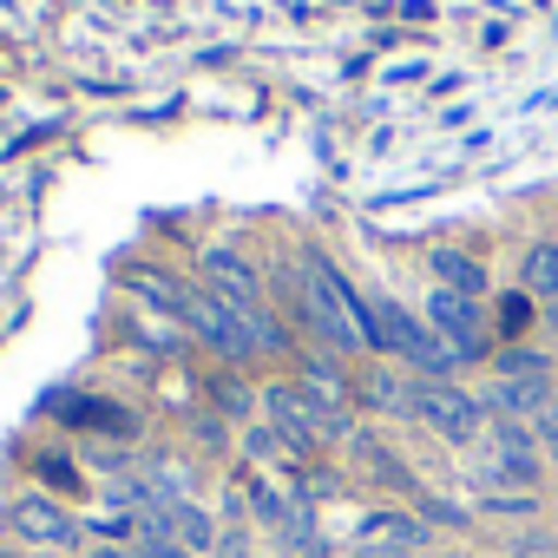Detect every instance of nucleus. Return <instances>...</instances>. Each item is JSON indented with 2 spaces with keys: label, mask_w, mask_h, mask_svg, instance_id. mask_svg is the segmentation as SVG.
Segmentation results:
<instances>
[{
  "label": "nucleus",
  "mask_w": 558,
  "mask_h": 558,
  "mask_svg": "<svg viewBox=\"0 0 558 558\" xmlns=\"http://www.w3.org/2000/svg\"><path fill=\"white\" fill-rule=\"evenodd\" d=\"M368 395H375V408H381V414H414V388H401L395 375H375V381H368Z\"/></svg>",
  "instance_id": "nucleus-14"
},
{
  "label": "nucleus",
  "mask_w": 558,
  "mask_h": 558,
  "mask_svg": "<svg viewBox=\"0 0 558 558\" xmlns=\"http://www.w3.org/2000/svg\"><path fill=\"white\" fill-rule=\"evenodd\" d=\"M362 323H368V342H375V349L401 355L408 368H421V375H434V381L460 368V362H453V355H447V349H440L421 323H414V316H401L388 296H362Z\"/></svg>",
  "instance_id": "nucleus-2"
},
{
  "label": "nucleus",
  "mask_w": 558,
  "mask_h": 558,
  "mask_svg": "<svg viewBox=\"0 0 558 558\" xmlns=\"http://www.w3.org/2000/svg\"><path fill=\"white\" fill-rule=\"evenodd\" d=\"M525 290L532 296H558V243H538L525 256Z\"/></svg>",
  "instance_id": "nucleus-12"
},
{
  "label": "nucleus",
  "mask_w": 558,
  "mask_h": 558,
  "mask_svg": "<svg viewBox=\"0 0 558 558\" xmlns=\"http://www.w3.org/2000/svg\"><path fill=\"white\" fill-rule=\"evenodd\" d=\"M414 414H421L440 440H453V447H466V440L480 434V421H486L480 395H466V388H453V381H421V388H414Z\"/></svg>",
  "instance_id": "nucleus-5"
},
{
  "label": "nucleus",
  "mask_w": 558,
  "mask_h": 558,
  "mask_svg": "<svg viewBox=\"0 0 558 558\" xmlns=\"http://www.w3.org/2000/svg\"><path fill=\"white\" fill-rule=\"evenodd\" d=\"M165 519H171V538H178L191 558L217 545V525H210V512H204L197 499H178V506H165Z\"/></svg>",
  "instance_id": "nucleus-9"
},
{
  "label": "nucleus",
  "mask_w": 558,
  "mask_h": 558,
  "mask_svg": "<svg viewBox=\"0 0 558 558\" xmlns=\"http://www.w3.org/2000/svg\"><path fill=\"white\" fill-rule=\"evenodd\" d=\"M14 532H21L27 545H80L73 512L53 506L47 493H21V499H14Z\"/></svg>",
  "instance_id": "nucleus-7"
},
{
  "label": "nucleus",
  "mask_w": 558,
  "mask_h": 558,
  "mask_svg": "<svg viewBox=\"0 0 558 558\" xmlns=\"http://www.w3.org/2000/svg\"><path fill=\"white\" fill-rule=\"evenodd\" d=\"M427 323H434V342H440L453 362H480V355H486V316H480L473 296L434 290V296H427Z\"/></svg>",
  "instance_id": "nucleus-4"
},
{
  "label": "nucleus",
  "mask_w": 558,
  "mask_h": 558,
  "mask_svg": "<svg viewBox=\"0 0 558 558\" xmlns=\"http://www.w3.org/2000/svg\"><path fill=\"white\" fill-rule=\"evenodd\" d=\"M551 395H558V388H551V368H545V375H493V388L480 395V408L499 414V421H519V414L538 421V414L551 408Z\"/></svg>",
  "instance_id": "nucleus-6"
},
{
  "label": "nucleus",
  "mask_w": 558,
  "mask_h": 558,
  "mask_svg": "<svg viewBox=\"0 0 558 558\" xmlns=\"http://www.w3.org/2000/svg\"><path fill=\"white\" fill-rule=\"evenodd\" d=\"M538 447H545V460H551V473H558V427H551V434H538Z\"/></svg>",
  "instance_id": "nucleus-21"
},
{
  "label": "nucleus",
  "mask_w": 558,
  "mask_h": 558,
  "mask_svg": "<svg viewBox=\"0 0 558 558\" xmlns=\"http://www.w3.org/2000/svg\"><path fill=\"white\" fill-rule=\"evenodd\" d=\"M551 362H538L532 349H512V355H499V375H545Z\"/></svg>",
  "instance_id": "nucleus-15"
},
{
  "label": "nucleus",
  "mask_w": 558,
  "mask_h": 558,
  "mask_svg": "<svg viewBox=\"0 0 558 558\" xmlns=\"http://www.w3.org/2000/svg\"><path fill=\"white\" fill-rule=\"evenodd\" d=\"M210 558H250V538H243V532H217Z\"/></svg>",
  "instance_id": "nucleus-18"
},
{
  "label": "nucleus",
  "mask_w": 558,
  "mask_h": 558,
  "mask_svg": "<svg viewBox=\"0 0 558 558\" xmlns=\"http://www.w3.org/2000/svg\"><path fill=\"white\" fill-rule=\"evenodd\" d=\"M132 551H138V558H191V551H184L178 538H138Z\"/></svg>",
  "instance_id": "nucleus-17"
},
{
  "label": "nucleus",
  "mask_w": 558,
  "mask_h": 558,
  "mask_svg": "<svg viewBox=\"0 0 558 558\" xmlns=\"http://www.w3.org/2000/svg\"><path fill=\"white\" fill-rule=\"evenodd\" d=\"M204 283H210V296L230 303V310H263V283H256V269H250L236 250H210V256H204Z\"/></svg>",
  "instance_id": "nucleus-8"
},
{
  "label": "nucleus",
  "mask_w": 558,
  "mask_h": 558,
  "mask_svg": "<svg viewBox=\"0 0 558 558\" xmlns=\"http://www.w3.org/2000/svg\"><path fill=\"white\" fill-rule=\"evenodd\" d=\"M86 558H138V551H132V545H93Z\"/></svg>",
  "instance_id": "nucleus-20"
},
{
  "label": "nucleus",
  "mask_w": 558,
  "mask_h": 558,
  "mask_svg": "<svg viewBox=\"0 0 558 558\" xmlns=\"http://www.w3.org/2000/svg\"><path fill=\"white\" fill-rule=\"evenodd\" d=\"M519 558H558V545H545V538H525V545H519Z\"/></svg>",
  "instance_id": "nucleus-19"
},
{
  "label": "nucleus",
  "mask_w": 558,
  "mask_h": 558,
  "mask_svg": "<svg viewBox=\"0 0 558 558\" xmlns=\"http://www.w3.org/2000/svg\"><path fill=\"white\" fill-rule=\"evenodd\" d=\"M303 316L336 342V349H368V323H362V296L342 283V276L323 263V256H310L303 263Z\"/></svg>",
  "instance_id": "nucleus-1"
},
{
  "label": "nucleus",
  "mask_w": 558,
  "mask_h": 558,
  "mask_svg": "<svg viewBox=\"0 0 558 558\" xmlns=\"http://www.w3.org/2000/svg\"><path fill=\"white\" fill-rule=\"evenodd\" d=\"M184 323H191L217 355H230V362H250L256 349H276V329H269L263 310H230V303H217V296H191V303H184Z\"/></svg>",
  "instance_id": "nucleus-3"
},
{
  "label": "nucleus",
  "mask_w": 558,
  "mask_h": 558,
  "mask_svg": "<svg viewBox=\"0 0 558 558\" xmlns=\"http://www.w3.org/2000/svg\"><path fill=\"white\" fill-rule=\"evenodd\" d=\"M40 473H47L53 486H80V466H73V460H60V453H47V460H40Z\"/></svg>",
  "instance_id": "nucleus-16"
},
{
  "label": "nucleus",
  "mask_w": 558,
  "mask_h": 558,
  "mask_svg": "<svg viewBox=\"0 0 558 558\" xmlns=\"http://www.w3.org/2000/svg\"><path fill=\"white\" fill-rule=\"evenodd\" d=\"M434 276H440V290L473 296V303H480V290H486V269H480L466 250H434Z\"/></svg>",
  "instance_id": "nucleus-10"
},
{
  "label": "nucleus",
  "mask_w": 558,
  "mask_h": 558,
  "mask_svg": "<svg viewBox=\"0 0 558 558\" xmlns=\"http://www.w3.org/2000/svg\"><path fill=\"white\" fill-rule=\"evenodd\" d=\"M303 381H310V395H316L323 408H336V414H342V401H349V381H342V368H336V362H323V355H310V368H303Z\"/></svg>",
  "instance_id": "nucleus-11"
},
{
  "label": "nucleus",
  "mask_w": 558,
  "mask_h": 558,
  "mask_svg": "<svg viewBox=\"0 0 558 558\" xmlns=\"http://www.w3.org/2000/svg\"><path fill=\"white\" fill-rule=\"evenodd\" d=\"M132 290H138V296H151V303H158V310H171V316H184V303H191L184 290H171L165 276H151V269H132Z\"/></svg>",
  "instance_id": "nucleus-13"
}]
</instances>
